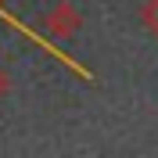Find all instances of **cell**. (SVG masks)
Instances as JSON below:
<instances>
[{
    "label": "cell",
    "instance_id": "cell-4",
    "mask_svg": "<svg viewBox=\"0 0 158 158\" xmlns=\"http://www.w3.org/2000/svg\"><path fill=\"white\" fill-rule=\"evenodd\" d=\"M0 4H4V0H0Z\"/></svg>",
    "mask_w": 158,
    "mask_h": 158
},
{
    "label": "cell",
    "instance_id": "cell-1",
    "mask_svg": "<svg viewBox=\"0 0 158 158\" xmlns=\"http://www.w3.org/2000/svg\"><path fill=\"white\" fill-rule=\"evenodd\" d=\"M43 29L50 32L54 40H72L79 32V25H83V15H79V7L76 4H69V0H58L54 7H47L43 11Z\"/></svg>",
    "mask_w": 158,
    "mask_h": 158
},
{
    "label": "cell",
    "instance_id": "cell-2",
    "mask_svg": "<svg viewBox=\"0 0 158 158\" xmlns=\"http://www.w3.org/2000/svg\"><path fill=\"white\" fill-rule=\"evenodd\" d=\"M140 25L158 40V0H144L140 4Z\"/></svg>",
    "mask_w": 158,
    "mask_h": 158
},
{
    "label": "cell",
    "instance_id": "cell-3",
    "mask_svg": "<svg viewBox=\"0 0 158 158\" xmlns=\"http://www.w3.org/2000/svg\"><path fill=\"white\" fill-rule=\"evenodd\" d=\"M7 90H11V76H7V69L0 65V101L7 97Z\"/></svg>",
    "mask_w": 158,
    "mask_h": 158
}]
</instances>
